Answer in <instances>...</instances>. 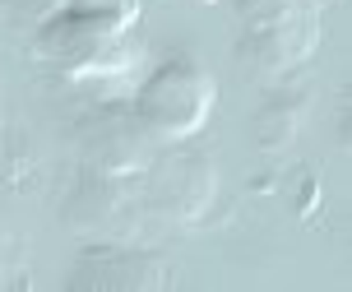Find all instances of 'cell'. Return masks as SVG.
I'll return each instance as SVG.
<instances>
[{
	"instance_id": "obj_8",
	"label": "cell",
	"mask_w": 352,
	"mask_h": 292,
	"mask_svg": "<svg viewBox=\"0 0 352 292\" xmlns=\"http://www.w3.org/2000/svg\"><path fill=\"white\" fill-rule=\"evenodd\" d=\"M306 107H311V93L306 88H278V93H269V103L260 107V116H255V139H260V149H283V144H292L301 130V121H306Z\"/></svg>"
},
{
	"instance_id": "obj_2",
	"label": "cell",
	"mask_w": 352,
	"mask_h": 292,
	"mask_svg": "<svg viewBox=\"0 0 352 292\" xmlns=\"http://www.w3.org/2000/svg\"><path fill=\"white\" fill-rule=\"evenodd\" d=\"M33 52L70 79H121L144 61V42H135V28L121 33L102 19L65 5L60 14H52L37 28Z\"/></svg>"
},
{
	"instance_id": "obj_6",
	"label": "cell",
	"mask_w": 352,
	"mask_h": 292,
	"mask_svg": "<svg viewBox=\"0 0 352 292\" xmlns=\"http://www.w3.org/2000/svg\"><path fill=\"white\" fill-rule=\"evenodd\" d=\"M176 274L158 251H140V246H88L79 264L70 269V288L74 292H158L172 288Z\"/></svg>"
},
{
	"instance_id": "obj_3",
	"label": "cell",
	"mask_w": 352,
	"mask_h": 292,
	"mask_svg": "<svg viewBox=\"0 0 352 292\" xmlns=\"http://www.w3.org/2000/svg\"><path fill=\"white\" fill-rule=\"evenodd\" d=\"M213 103H218V79L199 61L176 56V61L148 70V79L140 84L130 107L158 139H190L209 125Z\"/></svg>"
},
{
	"instance_id": "obj_12",
	"label": "cell",
	"mask_w": 352,
	"mask_h": 292,
	"mask_svg": "<svg viewBox=\"0 0 352 292\" xmlns=\"http://www.w3.org/2000/svg\"><path fill=\"white\" fill-rule=\"evenodd\" d=\"M204 5H213V0H204Z\"/></svg>"
},
{
	"instance_id": "obj_11",
	"label": "cell",
	"mask_w": 352,
	"mask_h": 292,
	"mask_svg": "<svg viewBox=\"0 0 352 292\" xmlns=\"http://www.w3.org/2000/svg\"><path fill=\"white\" fill-rule=\"evenodd\" d=\"M14 255H19L14 237H10V232H0V288H23V283H33L28 274L10 269V264H14Z\"/></svg>"
},
{
	"instance_id": "obj_4",
	"label": "cell",
	"mask_w": 352,
	"mask_h": 292,
	"mask_svg": "<svg viewBox=\"0 0 352 292\" xmlns=\"http://www.w3.org/2000/svg\"><path fill=\"white\" fill-rule=\"evenodd\" d=\"M74 144L88 167L102 176H140L158 158V135L135 116V107L121 103L84 112L74 125Z\"/></svg>"
},
{
	"instance_id": "obj_10",
	"label": "cell",
	"mask_w": 352,
	"mask_h": 292,
	"mask_svg": "<svg viewBox=\"0 0 352 292\" xmlns=\"http://www.w3.org/2000/svg\"><path fill=\"white\" fill-rule=\"evenodd\" d=\"M283 181H287V186H283V195L292 200V213H297V218H311V213H316V205H320V181L306 172V167L287 172Z\"/></svg>"
},
{
	"instance_id": "obj_5",
	"label": "cell",
	"mask_w": 352,
	"mask_h": 292,
	"mask_svg": "<svg viewBox=\"0 0 352 292\" xmlns=\"http://www.w3.org/2000/svg\"><path fill=\"white\" fill-rule=\"evenodd\" d=\"M148 186H144V205L153 223L190 227L195 218H204V209L218 195V167L204 154H181V158H153L148 167Z\"/></svg>"
},
{
	"instance_id": "obj_1",
	"label": "cell",
	"mask_w": 352,
	"mask_h": 292,
	"mask_svg": "<svg viewBox=\"0 0 352 292\" xmlns=\"http://www.w3.org/2000/svg\"><path fill=\"white\" fill-rule=\"evenodd\" d=\"M320 37H324L320 0H241L236 61L269 79L301 70L316 56Z\"/></svg>"
},
{
	"instance_id": "obj_9",
	"label": "cell",
	"mask_w": 352,
	"mask_h": 292,
	"mask_svg": "<svg viewBox=\"0 0 352 292\" xmlns=\"http://www.w3.org/2000/svg\"><path fill=\"white\" fill-rule=\"evenodd\" d=\"M65 5H70V10H79V14L102 19V23L121 28V33L140 28V19H144V0H65Z\"/></svg>"
},
{
	"instance_id": "obj_7",
	"label": "cell",
	"mask_w": 352,
	"mask_h": 292,
	"mask_svg": "<svg viewBox=\"0 0 352 292\" xmlns=\"http://www.w3.org/2000/svg\"><path fill=\"white\" fill-rule=\"evenodd\" d=\"M130 176H93L74 190L70 200V223L84 227V232H102V241H121L130 232H140L148 218V205H144L140 190L125 186Z\"/></svg>"
}]
</instances>
